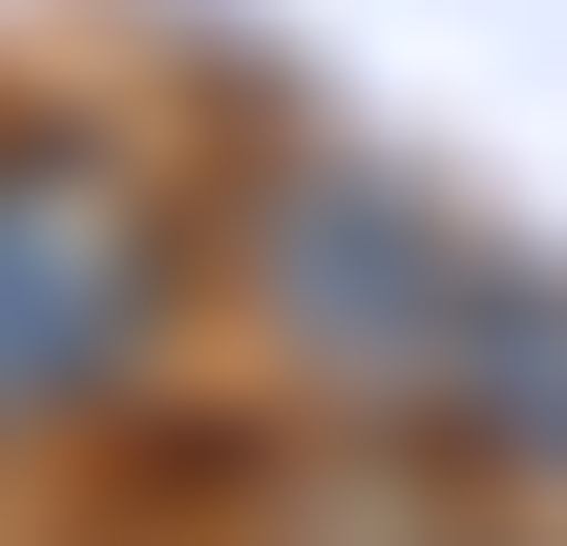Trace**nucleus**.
<instances>
[{
    "instance_id": "nucleus-1",
    "label": "nucleus",
    "mask_w": 567,
    "mask_h": 546,
    "mask_svg": "<svg viewBox=\"0 0 567 546\" xmlns=\"http://www.w3.org/2000/svg\"><path fill=\"white\" fill-rule=\"evenodd\" d=\"M252 295H274V337L337 358V379H463V358L526 316V295H484L463 231H442L421 189H379V168H295V189L252 210Z\"/></svg>"
},
{
    "instance_id": "nucleus-2",
    "label": "nucleus",
    "mask_w": 567,
    "mask_h": 546,
    "mask_svg": "<svg viewBox=\"0 0 567 546\" xmlns=\"http://www.w3.org/2000/svg\"><path fill=\"white\" fill-rule=\"evenodd\" d=\"M147 316H168L147 189H126L105 147H63V126H0V421L105 400V379L147 358Z\"/></svg>"
}]
</instances>
